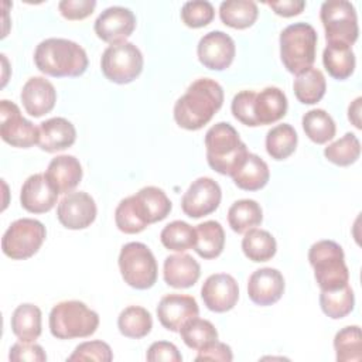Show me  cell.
<instances>
[{
  "instance_id": "cell-20",
  "label": "cell",
  "mask_w": 362,
  "mask_h": 362,
  "mask_svg": "<svg viewBox=\"0 0 362 362\" xmlns=\"http://www.w3.org/2000/svg\"><path fill=\"white\" fill-rule=\"evenodd\" d=\"M284 293V277L273 267H263L253 272L247 280V296L257 305H272Z\"/></svg>"
},
{
  "instance_id": "cell-37",
  "label": "cell",
  "mask_w": 362,
  "mask_h": 362,
  "mask_svg": "<svg viewBox=\"0 0 362 362\" xmlns=\"http://www.w3.org/2000/svg\"><path fill=\"white\" fill-rule=\"evenodd\" d=\"M301 123L307 137L317 144H324L332 140L337 132L334 119L324 109H311L305 112Z\"/></svg>"
},
{
  "instance_id": "cell-1",
  "label": "cell",
  "mask_w": 362,
  "mask_h": 362,
  "mask_svg": "<svg viewBox=\"0 0 362 362\" xmlns=\"http://www.w3.org/2000/svg\"><path fill=\"white\" fill-rule=\"evenodd\" d=\"M171 208V201L165 192L158 187L148 185L119 202L115 211V222L123 233H140L150 223L165 219Z\"/></svg>"
},
{
  "instance_id": "cell-50",
  "label": "cell",
  "mask_w": 362,
  "mask_h": 362,
  "mask_svg": "<svg viewBox=\"0 0 362 362\" xmlns=\"http://www.w3.org/2000/svg\"><path fill=\"white\" fill-rule=\"evenodd\" d=\"M361 102H362V98L359 96L348 107V119L356 129H362V126H361Z\"/></svg>"
},
{
  "instance_id": "cell-7",
  "label": "cell",
  "mask_w": 362,
  "mask_h": 362,
  "mask_svg": "<svg viewBox=\"0 0 362 362\" xmlns=\"http://www.w3.org/2000/svg\"><path fill=\"white\" fill-rule=\"evenodd\" d=\"M308 262L321 290H337L348 284L349 270L342 247L334 240H318L308 250Z\"/></svg>"
},
{
  "instance_id": "cell-38",
  "label": "cell",
  "mask_w": 362,
  "mask_h": 362,
  "mask_svg": "<svg viewBox=\"0 0 362 362\" xmlns=\"http://www.w3.org/2000/svg\"><path fill=\"white\" fill-rule=\"evenodd\" d=\"M180 335L184 341V344L195 351H199L205 346H208L209 344L218 341V331L215 328V325L208 321V320H202V318H191L189 321H187L181 329H180Z\"/></svg>"
},
{
  "instance_id": "cell-21",
  "label": "cell",
  "mask_w": 362,
  "mask_h": 362,
  "mask_svg": "<svg viewBox=\"0 0 362 362\" xmlns=\"http://www.w3.org/2000/svg\"><path fill=\"white\" fill-rule=\"evenodd\" d=\"M20 98L25 112L30 116L41 117L54 109L57 102V90L48 79L42 76H33L24 83Z\"/></svg>"
},
{
  "instance_id": "cell-34",
  "label": "cell",
  "mask_w": 362,
  "mask_h": 362,
  "mask_svg": "<svg viewBox=\"0 0 362 362\" xmlns=\"http://www.w3.org/2000/svg\"><path fill=\"white\" fill-rule=\"evenodd\" d=\"M298 136L294 127L288 123H281L272 127L266 134V151L274 160H286L297 147Z\"/></svg>"
},
{
  "instance_id": "cell-5",
  "label": "cell",
  "mask_w": 362,
  "mask_h": 362,
  "mask_svg": "<svg viewBox=\"0 0 362 362\" xmlns=\"http://www.w3.org/2000/svg\"><path fill=\"white\" fill-rule=\"evenodd\" d=\"M48 324L52 337L58 339L86 338L98 329L99 315L85 303L68 300L52 307Z\"/></svg>"
},
{
  "instance_id": "cell-13",
  "label": "cell",
  "mask_w": 362,
  "mask_h": 362,
  "mask_svg": "<svg viewBox=\"0 0 362 362\" xmlns=\"http://www.w3.org/2000/svg\"><path fill=\"white\" fill-rule=\"evenodd\" d=\"M222 191L211 177H199L188 187L181 199V209L189 218H202L212 214L221 204Z\"/></svg>"
},
{
  "instance_id": "cell-14",
  "label": "cell",
  "mask_w": 362,
  "mask_h": 362,
  "mask_svg": "<svg viewBox=\"0 0 362 362\" xmlns=\"http://www.w3.org/2000/svg\"><path fill=\"white\" fill-rule=\"evenodd\" d=\"M95 199L85 191L65 194L57 208V218L66 229H85L96 219Z\"/></svg>"
},
{
  "instance_id": "cell-41",
  "label": "cell",
  "mask_w": 362,
  "mask_h": 362,
  "mask_svg": "<svg viewBox=\"0 0 362 362\" xmlns=\"http://www.w3.org/2000/svg\"><path fill=\"white\" fill-rule=\"evenodd\" d=\"M324 156L335 165L348 167L359 158L361 143L354 133H345L341 139L324 148Z\"/></svg>"
},
{
  "instance_id": "cell-46",
  "label": "cell",
  "mask_w": 362,
  "mask_h": 362,
  "mask_svg": "<svg viewBox=\"0 0 362 362\" xmlns=\"http://www.w3.org/2000/svg\"><path fill=\"white\" fill-rule=\"evenodd\" d=\"M95 7V0H62L58 3V10L66 20H83L93 13Z\"/></svg>"
},
{
  "instance_id": "cell-48",
  "label": "cell",
  "mask_w": 362,
  "mask_h": 362,
  "mask_svg": "<svg viewBox=\"0 0 362 362\" xmlns=\"http://www.w3.org/2000/svg\"><path fill=\"white\" fill-rule=\"evenodd\" d=\"M233 359V354L229 345L215 341L209 344L208 346L198 351V355L195 356V361H222V362H230Z\"/></svg>"
},
{
  "instance_id": "cell-47",
  "label": "cell",
  "mask_w": 362,
  "mask_h": 362,
  "mask_svg": "<svg viewBox=\"0 0 362 362\" xmlns=\"http://www.w3.org/2000/svg\"><path fill=\"white\" fill-rule=\"evenodd\" d=\"M147 361L150 362H158V361H165V362H181L182 356L178 352L177 346L171 342L167 341H157L153 342L147 351L146 355Z\"/></svg>"
},
{
  "instance_id": "cell-27",
  "label": "cell",
  "mask_w": 362,
  "mask_h": 362,
  "mask_svg": "<svg viewBox=\"0 0 362 362\" xmlns=\"http://www.w3.org/2000/svg\"><path fill=\"white\" fill-rule=\"evenodd\" d=\"M322 64L332 78L339 81L349 78L356 64L352 47L341 42H327L322 52Z\"/></svg>"
},
{
  "instance_id": "cell-23",
  "label": "cell",
  "mask_w": 362,
  "mask_h": 362,
  "mask_svg": "<svg viewBox=\"0 0 362 362\" xmlns=\"http://www.w3.org/2000/svg\"><path fill=\"white\" fill-rule=\"evenodd\" d=\"M58 194L72 192L82 180V165L74 156H57L44 173Z\"/></svg>"
},
{
  "instance_id": "cell-39",
  "label": "cell",
  "mask_w": 362,
  "mask_h": 362,
  "mask_svg": "<svg viewBox=\"0 0 362 362\" xmlns=\"http://www.w3.org/2000/svg\"><path fill=\"white\" fill-rule=\"evenodd\" d=\"M334 349L338 362L362 361V338L358 325H349L339 329L334 338Z\"/></svg>"
},
{
  "instance_id": "cell-42",
  "label": "cell",
  "mask_w": 362,
  "mask_h": 362,
  "mask_svg": "<svg viewBox=\"0 0 362 362\" xmlns=\"http://www.w3.org/2000/svg\"><path fill=\"white\" fill-rule=\"evenodd\" d=\"M214 17L215 8L206 0L187 1L181 8V20L189 28L205 27L214 20Z\"/></svg>"
},
{
  "instance_id": "cell-22",
  "label": "cell",
  "mask_w": 362,
  "mask_h": 362,
  "mask_svg": "<svg viewBox=\"0 0 362 362\" xmlns=\"http://www.w3.org/2000/svg\"><path fill=\"white\" fill-rule=\"evenodd\" d=\"M38 134V146L47 153L62 151L76 140L75 126L65 117H51L40 123Z\"/></svg>"
},
{
  "instance_id": "cell-35",
  "label": "cell",
  "mask_w": 362,
  "mask_h": 362,
  "mask_svg": "<svg viewBox=\"0 0 362 362\" xmlns=\"http://www.w3.org/2000/svg\"><path fill=\"white\" fill-rule=\"evenodd\" d=\"M117 328L122 335L140 339L150 334L153 328L151 314L140 305H129L119 314Z\"/></svg>"
},
{
  "instance_id": "cell-28",
  "label": "cell",
  "mask_w": 362,
  "mask_h": 362,
  "mask_svg": "<svg viewBox=\"0 0 362 362\" xmlns=\"http://www.w3.org/2000/svg\"><path fill=\"white\" fill-rule=\"evenodd\" d=\"M293 89L298 102L304 105H314L320 102L325 95V76L320 69L310 66L297 74Z\"/></svg>"
},
{
  "instance_id": "cell-18",
  "label": "cell",
  "mask_w": 362,
  "mask_h": 362,
  "mask_svg": "<svg viewBox=\"0 0 362 362\" xmlns=\"http://www.w3.org/2000/svg\"><path fill=\"white\" fill-rule=\"evenodd\" d=\"M198 314L199 308L197 300L188 294H167L157 305L160 324L171 332H180L181 327L191 318L198 317Z\"/></svg>"
},
{
  "instance_id": "cell-29",
  "label": "cell",
  "mask_w": 362,
  "mask_h": 362,
  "mask_svg": "<svg viewBox=\"0 0 362 362\" xmlns=\"http://www.w3.org/2000/svg\"><path fill=\"white\" fill-rule=\"evenodd\" d=\"M11 331L24 342H34L41 335V310L30 303L20 304L11 315Z\"/></svg>"
},
{
  "instance_id": "cell-40",
  "label": "cell",
  "mask_w": 362,
  "mask_h": 362,
  "mask_svg": "<svg viewBox=\"0 0 362 362\" xmlns=\"http://www.w3.org/2000/svg\"><path fill=\"white\" fill-rule=\"evenodd\" d=\"M163 246L174 252H185L194 247L197 240L195 229L184 221H173L165 225L160 233Z\"/></svg>"
},
{
  "instance_id": "cell-33",
  "label": "cell",
  "mask_w": 362,
  "mask_h": 362,
  "mask_svg": "<svg viewBox=\"0 0 362 362\" xmlns=\"http://www.w3.org/2000/svg\"><path fill=\"white\" fill-rule=\"evenodd\" d=\"M242 250L252 262H267L277 250V243L273 235L264 229H250L242 239Z\"/></svg>"
},
{
  "instance_id": "cell-17",
  "label": "cell",
  "mask_w": 362,
  "mask_h": 362,
  "mask_svg": "<svg viewBox=\"0 0 362 362\" xmlns=\"http://www.w3.org/2000/svg\"><path fill=\"white\" fill-rule=\"evenodd\" d=\"M201 297L208 310L226 313L236 305L239 287L235 277L228 273L211 274L201 287Z\"/></svg>"
},
{
  "instance_id": "cell-2",
  "label": "cell",
  "mask_w": 362,
  "mask_h": 362,
  "mask_svg": "<svg viewBox=\"0 0 362 362\" xmlns=\"http://www.w3.org/2000/svg\"><path fill=\"white\" fill-rule=\"evenodd\" d=\"M223 89L211 78L194 81L174 105V120L185 130H199L222 107Z\"/></svg>"
},
{
  "instance_id": "cell-11",
  "label": "cell",
  "mask_w": 362,
  "mask_h": 362,
  "mask_svg": "<svg viewBox=\"0 0 362 362\" xmlns=\"http://www.w3.org/2000/svg\"><path fill=\"white\" fill-rule=\"evenodd\" d=\"M143 54L129 41L109 45L100 58L103 75L115 83H129L134 81L143 71Z\"/></svg>"
},
{
  "instance_id": "cell-44",
  "label": "cell",
  "mask_w": 362,
  "mask_h": 362,
  "mask_svg": "<svg viewBox=\"0 0 362 362\" xmlns=\"http://www.w3.org/2000/svg\"><path fill=\"white\" fill-rule=\"evenodd\" d=\"M256 92L255 90H240L238 92L230 105V110L235 119H238L242 124L256 127L257 123L253 115V102H255Z\"/></svg>"
},
{
  "instance_id": "cell-10",
  "label": "cell",
  "mask_w": 362,
  "mask_h": 362,
  "mask_svg": "<svg viewBox=\"0 0 362 362\" xmlns=\"http://www.w3.org/2000/svg\"><path fill=\"white\" fill-rule=\"evenodd\" d=\"M47 236L45 226L33 218L14 221L1 238L3 253L14 260H24L34 256Z\"/></svg>"
},
{
  "instance_id": "cell-12",
  "label": "cell",
  "mask_w": 362,
  "mask_h": 362,
  "mask_svg": "<svg viewBox=\"0 0 362 362\" xmlns=\"http://www.w3.org/2000/svg\"><path fill=\"white\" fill-rule=\"evenodd\" d=\"M0 136L13 146L28 148L38 144V127L21 116L18 106L14 102L3 99L0 102Z\"/></svg>"
},
{
  "instance_id": "cell-25",
  "label": "cell",
  "mask_w": 362,
  "mask_h": 362,
  "mask_svg": "<svg viewBox=\"0 0 362 362\" xmlns=\"http://www.w3.org/2000/svg\"><path fill=\"white\" fill-rule=\"evenodd\" d=\"M287 96L277 86H267L256 92L253 102V115L257 126L273 124L287 113Z\"/></svg>"
},
{
  "instance_id": "cell-16",
  "label": "cell",
  "mask_w": 362,
  "mask_h": 362,
  "mask_svg": "<svg viewBox=\"0 0 362 362\" xmlns=\"http://www.w3.org/2000/svg\"><path fill=\"white\" fill-rule=\"evenodd\" d=\"M136 28V16L132 10L122 6H112L105 8L95 20L93 30L96 35L112 44L123 42L132 35Z\"/></svg>"
},
{
  "instance_id": "cell-36",
  "label": "cell",
  "mask_w": 362,
  "mask_h": 362,
  "mask_svg": "<svg viewBox=\"0 0 362 362\" xmlns=\"http://www.w3.org/2000/svg\"><path fill=\"white\" fill-rule=\"evenodd\" d=\"M320 305L325 315L332 320H339L346 317L355 305L354 290L349 284L337 290H321Z\"/></svg>"
},
{
  "instance_id": "cell-8",
  "label": "cell",
  "mask_w": 362,
  "mask_h": 362,
  "mask_svg": "<svg viewBox=\"0 0 362 362\" xmlns=\"http://www.w3.org/2000/svg\"><path fill=\"white\" fill-rule=\"evenodd\" d=\"M120 274L130 287L147 290L157 280V262L153 252L141 242H129L123 245L119 253Z\"/></svg>"
},
{
  "instance_id": "cell-49",
  "label": "cell",
  "mask_w": 362,
  "mask_h": 362,
  "mask_svg": "<svg viewBox=\"0 0 362 362\" xmlns=\"http://www.w3.org/2000/svg\"><path fill=\"white\" fill-rule=\"evenodd\" d=\"M277 16L281 17H293L300 14L304 7V0H281V1H267L266 3Z\"/></svg>"
},
{
  "instance_id": "cell-45",
  "label": "cell",
  "mask_w": 362,
  "mask_h": 362,
  "mask_svg": "<svg viewBox=\"0 0 362 362\" xmlns=\"http://www.w3.org/2000/svg\"><path fill=\"white\" fill-rule=\"evenodd\" d=\"M8 359L11 362H21V361L44 362V361H47V354L42 349V346L35 342L18 341L10 348Z\"/></svg>"
},
{
  "instance_id": "cell-26",
  "label": "cell",
  "mask_w": 362,
  "mask_h": 362,
  "mask_svg": "<svg viewBox=\"0 0 362 362\" xmlns=\"http://www.w3.org/2000/svg\"><path fill=\"white\" fill-rule=\"evenodd\" d=\"M270 178L269 165L257 154L249 153L242 165L232 174L235 185L245 191L262 189Z\"/></svg>"
},
{
  "instance_id": "cell-43",
  "label": "cell",
  "mask_w": 362,
  "mask_h": 362,
  "mask_svg": "<svg viewBox=\"0 0 362 362\" xmlns=\"http://www.w3.org/2000/svg\"><path fill=\"white\" fill-rule=\"evenodd\" d=\"M113 352L110 346L103 341H86L79 344L75 351L68 356V361H99L110 362Z\"/></svg>"
},
{
  "instance_id": "cell-30",
  "label": "cell",
  "mask_w": 362,
  "mask_h": 362,
  "mask_svg": "<svg viewBox=\"0 0 362 362\" xmlns=\"http://www.w3.org/2000/svg\"><path fill=\"white\" fill-rule=\"evenodd\" d=\"M197 240L194 250L202 259L218 257L225 246V232L218 221H205L195 228Z\"/></svg>"
},
{
  "instance_id": "cell-4",
  "label": "cell",
  "mask_w": 362,
  "mask_h": 362,
  "mask_svg": "<svg viewBox=\"0 0 362 362\" xmlns=\"http://www.w3.org/2000/svg\"><path fill=\"white\" fill-rule=\"evenodd\" d=\"M205 147L209 167L222 175L230 177L249 154L238 130L226 122H219L209 127L205 134Z\"/></svg>"
},
{
  "instance_id": "cell-31",
  "label": "cell",
  "mask_w": 362,
  "mask_h": 362,
  "mask_svg": "<svg viewBox=\"0 0 362 362\" xmlns=\"http://www.w3.org/2000/svg\"><path fill=\"white\" fill-rule=\"evenodd\" d=\"M257 4L252 0H226L219 6V17L228 27L245 30L256 21Z\"/></svg>"
},
{
  "instance_id": "cell-6",
  "label": "cell",
  "mask_w": 362,
  "mask_h": 362,
  "mask_svg": "<svg viewBox=\"0 0 362 362\" xmlns=\"http://www.w3.org/2000/svg\"><path fill=\"white\" fill-rule=\"evenodd\" d=\"M317 31L308 23H294L280 33V58L284 68L298 74L310 68L315 61Z\"/></svg>"
},
{
  "instance_id": "cell-9",
  "label": "cell",
  "mask_w": 362,
  "mask_h": 362,
  "mask_svg": "<svg viewBox=\"0 0 362 362\" xmlns=\"http://www.w3.org/2000/svg\"><path fill=\"white\" fill-rule=\"evenodd\" d=\"M320 18L325 30L327 42H341L352 47L358 40V17L352 3L346 0L324 1Z\"/></svg>"
},
{
  "instance_id": "cell-19",
  "label": "cell",
  "mask_w": 362,
  "mask_h": 362,
  "mask_svg": "<svg viewBox=\"0 0 362 362\" xmlns=\"http://www.w3.org/2000/svg\"><path fill=\"white\" fill-rule=\"evenodd\" d=\"M58 199V192L45 174L30 175L20 191L21 206L31 214H45L51 211Z\"/></svg>"
},
{
  "instance_id": "cell-24",
  "label": "cell",
  "mask_w": 362,
  "mask_h": 362,
  "mask_svg": "<svg viewBox=\"0 0 362 362\" xmlns=\"http://www.w3.org/2000/svg\"><path fill=\"white\" fill-rule=\"evenodd\" d=\"M199 276V263L188 253L170 255L164 260V281L174 288H188L198 281Z\"/></svg>"
},
{
  "instance_id": "cell-32",
  "label": "cell",
  "mask_w": 362,
  "mask_h": 362,
  "mask_svg": "<svg viewBox=\"0 0 362 362\" xmlns=\"http://www.w3.org/2000/svg\"><path fill=\"white\" fill-rule=\"evenodd\" d=\"M263 221V211L255 199L235 201L228 211V223L236 233H246Z\"/></svg>"
},
{
  "instance_id": "cell-15",
  "label": "cell",
  "mask_w": 362,
  "mask_h": 362,
  "mask_svg": "<svg viewBox=\"0 0 362 362\" xmlns=\"http://www.w3.org/2000/svg\"><path fill=\"white\" fill-rule=\"evenodd\" d=\"M235 41L223 31L215 30L201 37L197 55L199 62L212 71H223L230 66L235 58Z\"/></svg>"
},
{
  "instance_id": "cell-3",
  "label": "cell",
  "mask_w": 362,
  "mask_h": 362,
  "mask_svg": "<svg viewBox=\"0 0 362 362\" xmlns=\"http://www.w3.org/2000/svg\"><path fill=\"white\" fill-rule=\"evenodd\" d=\"M35 66L54 78L81 76L88 68V55L75 41L66 38H47L34 51Z\"/></svg>"
}]
</instances>
